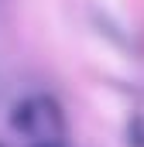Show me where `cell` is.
<instances>
[{"label": "cell", "instance_id": "1", "mask_svg": "<svg viewBox=\"0 0 144 147\" xmlns=\"http://www.w3.org/2000/svg\"><path fill=\"white\" fill-rule=\"evenodd\" d=\"M10 123L31 144H55V140H62V113L55 106V99H48V96H31L21 106H14Z\"/></svg>", "mask_w": 144, "mask_h": 147}]
</instances>
